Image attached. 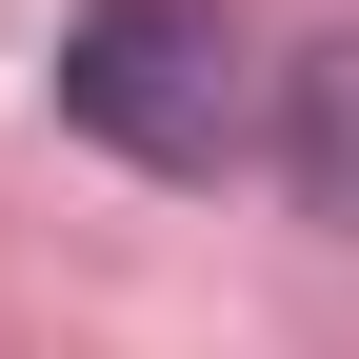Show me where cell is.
Here are the masks:
<instances>
[{
  "label": "cell",
  "mask_w": 359,
  "mask_h": 359,
  "mask_svg": "<svg viewBox=\"0 0 359 359\" xmlns=\"http://www.w3.org/2000/svg\"><path fill=\"white\" fill-rule=\"evenodd\" d=\"M280 180L359 240V20H339V40H299V80H280Z\"/></svg>",
  "instance_id": "2"
},
{
  "label": "cell",
  "mask_w": 359,
  "mask_h": 359,
  "mask_svg": "<svg viewBox=\"0 0 359 359\" xmlns=\"http://www.w3.org/2000/svg\"><path fill=\"white\" fill-rule=\"evenodd\" d=\"M60 120L140 180H219L259 140V80H240V20L219 0H80L60 20Z\"/></svg>",
  "instance_id": "1"
}]
</instances>
